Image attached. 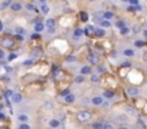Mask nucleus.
Segmentation results:
<instances>
[{
	"label": "nucleus",
	"instance_id": "f257e3e1",
	"mask_svg": "<svg viewBox=\"0 0 147 129\" xmlns=\"http://www.w3.org/2000/svg\"><path fill=\"white\" fill-rule=\"evenodd\" d=\"M0 43H2V46L6 47V49H13L14 47V40L12 39V37H7V36H5Z\"/></svg>",
	"mask_w": 147,
	"mask_h": 129
},
{
	"label": "nucleus",
	"instance_id": "f03ea898",
	"mask_svg": "<svg viewBox=\"0 0 147 129\" xmlns=\"http://www.w3.org/2000/svg\"><path fill=\"white\" fill-rule=\"evenodd\" d=\"M76 118H78V120H79V122H88V120L91 119V112H89V111L78 112Z\"/></svg>",
	"mask_w": 147,
	"mask_h": 129
},
{
	"label": "nucleus",
	"instance_id": "7ed1b4c3",
	"mask_svg": "<svg viewBox=\"0 0 147 129\" xmlns=\"http://www.w3.org/2000/svg\"><path fill=\"white\" fill-rule=\"evenodd\" d=\"M87 60L89 62V65H98V63H100V56L95 53H89L88 56H87Z\"/></svg>",
	"mask_w": 147,
	"mask_h": 129
},
{
	"label": "nucleus",
	"instance_id": "20e7f679",
	"mask_svg": "<svg viewBox=\"0 0 147 129\" xmlns=\"http://www.w3.org/2000/svg\"><path fill=\"white\" fill-rule=\"evenodd\" d=\"M45 26L48 27L49 33H55V27H56V22H55L54 19H48L46 23H45Z\"/></svg>",
	"mask_w": 147,
	"mask_h": 129
},
{
	"label": "nucleus",
	"instance_id": "39448f33",
	"mask_svg": "<svg viewBox=\"0 0 147 129\" xmlns=\"http://www.w3.org/2000/svg\"><path fill=\"white\" fill-rule=\"evenodd\" d=\"M10 10H12V12H14V13H18V12H20V10H22V5H20V3H18V2H12V3H10Z\"/></svg>",
	"mask_w": 147,
	"mask_h": 129
},
{
	"label": "nucleus",
	"instance_id": "423d86ee",
	"mask_svg": "<svg viewBox=\"0 0 147 129\" xmlns=\"http://www.w3.org/2000/svg\"><path fill=\"white\" fill-rule=\"evenodd\" d=\"M65 76V72L62 69H58V70L54 72V79L55 80H62V78Z\"/></svg>",
	"mask_w": 147,
	"mask_h": 129
},
{
	"label": "nucleus",
	"instance_id": "0eeeda50",
	"mask_svg": "<svg viewBox=\"0 0 147 129\" xmlns=\"http://www.w3.org/2000/svg\"><path fill=\"white\" fill-rule=\"evenodd\" d=\"M45 29V24L42 22H39V20H35V30L36 32H43Z\"/></svg>",
	"mask_w": 147,
	"mask_h": 129
},
{
	"label": "nucleus",
	"instance_id": "6e6552de",
	"mask_svg": "<svg viewBox=\"0 0 147 129\" xmlns=\"http://www.w3.org/2000/svg\"><path fill=\"white\" fill-rule=\"evenodd\" d=\"M94 30H95V27L94 26H88V27H85L84 30H82V35H87V36L94 35Z\"/></svg>",
	"mask_w": 147,
	"mask_h": 129
},
{
	"label": "nucleus",
	"instance_id": "1a4fd4ad",
	"mask_svg": "<svg viewBox=\"0 0 147 129\" xmlns=\"http://www.w3.org/2000/svg\"><path fill=\"white\" fill-rule=\"evenodd\" d=\"M20 100H22V95L20 93H13V96H12V102L20 103Z\"/></svg>",
	"mask_w": 147,
	"mask_h": 129
},
{
	"label": "nucleus",
	"instance_id": "9d476101",
	"mask_svg": "<svg viewBox=\"0 0 147 129\" xmlns=\"http://www.w3.org/2000/svg\"><path fill=\"white\" fill-rule=\"evenodd\" d=\"M65 102H67V103H74V102H75V96H74L72 93L67 95V96H65Z\"/></svg>",
	"mask_w": 147,
	"mask_h": 129
},
{
	"label": "nucleus",
	"instance_id": "9b49d317",
	"mask_svg": "<svg viewBox=\"0 0 147 129\" xmlns=\"http://www.w3.org/2000/svg\"><path fill=\"white\" fill-rule=\"evenodd\" d=\"M49 126H51L52 129H56V128L59 126V120H56V119H52L51 122H49Z\"/></svg>",
	"mask_w": 147,
	"mask_h": 129
},
{
	"label": "nucleus",
	"instance_id": "f8f14e48",
	"mask_svg": "<svg viewBox=\"0 0 147 129\" xmlns=\"http://www.w3.org/2000/svg\"><path fill=\"white\" fill-rule=\"evenodd\" d=\"M103 16H104V20H108V22H110V19L114 17V13H112V12H105Z\"/></svg>",
	"mask_w": 147,
	"mask_h": 129
},
{
	"label": "nucleus",
	"instance_id": "ddd939ff",
	"mask_svg": "<svg viewBox=\"0 0 147 129\" xmlns=\"http://www.w3.org/2000/svg\"><path fill=\"white\" fill-rule=\"evenodd\" d=\"M128 95H131V96H137V95H138V89H137V88H128Z\"/></svg>",
	"mask_w": 147,
	"mask_h": 129
},
{
	"label": "nucleus",
	"instance_id": "4468645a",
	"mask_svg": "<svg viewBox=\"0 0 147 129\" xmlns=\"http://www.w3.org/2000/svg\"><path fill=\"white\" fill-rule=\"evenodd\" d=\"M81 73H82V75H89V73H91V67H89V66L81 67Z\"/></svg>",
	"mask_w": 147,
	"mask_h": 129
},
{
	"label": "nucleus",
	"instance_id": "2eb2a0df",
	"mask_svg": "<svg viewBox=\"0 0 147 129\" xmlns=\"http://www.w3.org/2000/svg\"><path fill=\"white\" fill-rule=\"evenodd\" d=\"M40 53H42V50L39 49V47H36V49H33L32 50V56H33V58H38V56H40Z\"/></svg>",
	"mask_w": 147,
	"mask_h": 129
},
{
	"label": "nucleus",
	"instance_id": "dca6fc26",
	"mask_svg": "<svg viewBox=\"0 0 147 129\" xmlns=\"http://www.w3.org/2000/svg\"><path fill=\"white\" fill-rule=\"evenodd\" d=\"M104 100H103V98H100V96H95V98H92V103L94 105H101Z\"/></svg>",
	"mask_w": 147,
	"mask_h": 129
},
{
	"label": "nucleus",
	"instance_id": "f3484780",
	"mask_svg": "<svg viewBox=\"0 0 147 129\" xmlns=\"http://www.w3.org/2000/svg\"><path fill=\"white\" fill-rule=\"evenodd\" d=\"M40 12H42V14H48V13H49V7H48V5H46V3H43V5H42V7H40Z\"/></svg>",
	"mask_w": 147,
	"mask_h": 129
},
{
	"label": "nucleus",
	"instance_id": "a211bd4d",
	"mask_svg": "<svg viewBox=\"0 0 147 129\" xmlns=\"http://www.w3.org/2000/svg\"><path fill=\"white\" fill-rule=\"evenodd\" d=\"M114 95H116V93H114V90H105V92H104V96L108 98V99H111Z\"/></svg>",
	"mask_w": 147,
	"mask_h": 129
},
{
	"label": "nucleus",
	"instance_id": "6ab92c4d",
	"mask_svg": "<svg viewBox=\"0 0 147 129\" xmlns=\"http://www.w3.org/2000/svg\"><path fill=\"white\" fill-rule=\"evenodd\" d=\"M94 35L101 36V37H103V36L105 35V32H104V29H95V30H94Z\"/></svg>",
	"mask_w": 147,
	"mask_h": 129
},
{
	"label": "nucleus",
	"instance_id": "aec40b11",
	"mask_svg": "<svg viewBox=\"0 0 147 129\" xmlns=\"http://www.w3.org/2000/svg\"><path fill=\"white\" fill-rule=\"evenodd\" d=\"M13 96V90H10V89H7V90H5V98L9 100V98H12Z\"/></svg>",
	"mask_w": 147,
	"mask_h": 129
},
{
	"label": "nucleus",
	"instance_id": "412c9836",
	"mask_svg": "<svg viewBox=\"0 0 147 129\" xmlns=\"http://www.w3.org/2000/svg\"><path fill=\"white\" fill-rule=\"evenodd\" d=\"M124 56H127V58H133L134 56V52L131 49H127V50H124Z\"/></svg>",
	"mask_w": 147,
	"mask_h": 129
},
{
	"label": "nucleus",
	"instance_id": "4be33fe9",
	"mask_svg": "<svg viewBox=\"0 0 147 129\" xmlns=\"http://www.w3.org/2000/svg\"><path fill=\"white\" fill-rule=\"evenodd\" d=\"M10 3H12V2H3V3L0 5V10H5V9H7V7L10 6Z\"/></svg>",
	"mask_w": 147,
	"mask_h": 129
},
{
	"label": "nucleus",
	"instance_id": "5701e85b",
	"mask_svg": "<svg viewBox=\"0 0 147 129\" xmlns=\"http://www.w3.org/2000/svg\"><path fill=\"white\" fill-rule=\"evenodd\" d=\"M79 17H81V20H82V22H87V20H88V14L85 13V12H81V13H79Z\"/></svg>",
	"mask_w": 147,
	"mask_h": 129
},
{
	"label": "nucleus",
	"instance_id": "b1692460",
	"mask_svg": "<svg viewBox=\"0 0 147 129\" xmlns=\"http://www.w3.org/2000/svg\"><path fill=\"white\" fill-rule=\"evenodd\" d=\"M121 35H123V36H128L130 35V29L127 26L123 27V29H121Z\"/></svg>",
	"mask_w": 147,
	"mask_h": 129
},
{
	"label": "nucleus",
	"instance_id": "393cba45",
	"mask_svg": "<svg viewBox=\"0 0 147 129\" xmlns=\"http://www.w3.org/2000/svg\"><path fill=\"white\" fill-rule=\"evenodd\" d=\"M100 24H101L103 27H110V26H111V23L108 22V20H104V19L101 20V22H100Z\"/></svg>",
	"mask_w": 147,
	"mask_h": 129
},
{
	"label": "nucleus",
	"instance_id": "a878e982",
	"mask_svg": "<svg viewBox=\"0 0 147 129\" xmlns=\"http://www.w3.org/2000/svg\"><path fill=\"white\" fill-rule=\"evenodd\" d=\"M81 36H82V30H81V29H76V30L74 32V37L78 39V37H81Z\"/></svg>",
	"mask_w": 147,
	"mask_h": 129
},
{
	"label": "nucleus",
	"instance_id": "bb28decb",
	"mask_svg": "<svg viewBox=\"0 0 147 129\" xmlns=\"http://www.w3.org/2000/svg\"><path fill=\"white\" fill-rule=\"evenodd\" d=\"M92 128L94 129H103V123H101V122H95V123H92Z\"/></svg>",
	"mask_w": 147,
	"mask_h": 129
},
{
	"label": "nucleus",
	"instance_id": "cd10ccee",
	"mask_svg": "<svg viewBox=\"0 0 147 129\" xmlns=\"http://www.w3.org/2000/svg\"><path fill=\"white\" fill-rule=\"evenodd\" d=\"M26 7H27L29 10H32V12H36V7H35V5H33V3H27Z\"/></svg>",
	"mask_w": 147,
	"mask_h": 129
},
{
	"label": "nucleus",
	"instance_id": "c85d7f7f",
	"mask_svg": "<svg viewBox=\"0 0 147 129\" xmlns=\"http://www.w3.org/2000/svg\"><path fill=\"white\" fill-rule=\"evenodd\" d=\"M134 45H136V47H143V46H144V42H143V40H136Z\"/></svg>",
	"mask_w": 147,
	"mask_h": 129
},
{
	"label": "nucleus",
	"instance_id": "c756f323",
	"mask_svg": "<svg viewBox=\"0 0 147 129\" xmlns=\"http://www.w3.org/2000/svg\"><path fill=\"white\" fill-rule=\"evenodd\" d=\"M103 129H114L112 123H103Z\"/></svg>",
	"mask_w": 147,
	"mask_h": 129
},
{
	"label": "nucleus",
	"instance_id": "7c9ffc66",
	"mask_svg": "<svg viewBox=\"0 0 147 129\" xmlns=\"http://www.w3.org/2000/svg\"><path fill=\"white\" fill-rule=\"evenodd\" d=\"M117 26L120 27V29H123V27H125V22L124 20H118V22H117Z\"/></svg>",
	"mask_w": 147,
	"mask_h": 129
},
{
	"label": "nucleus",
	"instance_id": "2f4dec72",
	"mask_svg": "<svg viewBox=\"0 0 147 129\" xmlns=\"http://www.w3.org/2000/svg\"><path fill=\"white\" fill-rule=\"evenodd\" d=\"M19 129H30V125H27V123H20V125H19Z\"/></svg>",
	"mask_w": 147,
	"mask_h": 129
},
{
	"label": "nucleus",
	"instance_id": "473e14b6",
	"mask_svg": "<svg viewBox=\"0 0 147 129\" xmlns=\"http://www.w3.org/2000/svg\"><path fill=\"white\" fill-rule=\"evenodd\" d=\"M19 120H20V122H23V123H26L27 116H26V115H20V116H19Z\"/></svg>",
	"mask_w": 147,
	"mask_h": 129
},
{
	"label": "nucleus",
	"instance_id": "72a5a7b5",
	"mask_svg": "<svg viewBox=\"0 0 147 129\" xmlns=\"http://www.w3.org/2000/svg\"><path fill=\"white\" fill-rule=\"evenodd\" d=\"M16 58H18V55H16V53H10V55H9V58H7V60L10 62V60H14Z\"/></svg>",
	"mask_w": 147,
	"mask_h": 129
},
{
	"label": "nucleus",
	"instance_id": "f704fd0d",
	"mask_svg": "<svg viewBox=\"0 0 147 129\" xmlns=\"http://www.w3.org/2000/svg\"><path fill=\"white\" fill-rule=\"evenodd\" d=\"M98 80H100V78H98L97 75H92V76H91V82H94V83H97Z\"/></svg>",
	"mask_w": 147,
	"mask_h": 129
},
{
	"label": "nucleus",
	"instance_id": "c9c22d12",
	"mask_svg": "<svg viewBox=\"0 0 147 129\" xmlns=\"http://www.w3.org/2000/svg\"><path fill=\"white\" fill-rule=\"evenodd\" d=\"M75 82H76V83H81V82H84V76H76V78H75Z\"/></svg>",
	"mask_w": 147,
	"mask_h": 129
},
{
	"label": "nucleus",
	"instance_id": "e433bc0d",
	"mask_svg": "<svg viewBox=\"0 0 147 129\" xmlns=\"http://www.w3.org/2000/svg\"><path fill=\"white\" fill-rule=\"evenodd\" d=\"M16 33H19V35H20V36H23V33H25V30H23L22 27H18V29H16Z\"/></svg>",
	"mask_w": 147,
	"mask_h": 129
},
{
	"label": "nucleus",
	"instance_id": "4c0bfd02",
	"mask_svg": "<svg viewBox=\"0 0 147 129\" xmlns=\"http://www.w3.org/2000/svg\"><path fill=\"white\" fill-rule=\"evenodd\" d=\"M71 93V92H69V89H63L62 92H61V95H62V96H67V95H69Z\"/></svg>",
	"mask_w": 147,
	"mask_h": 129
},
{
	"label": "nucleus",
	"instance_id": "58836bf2",
	"mask_svg": "<svg viewBox=\"0 0 147 129\" xmlns=\"http://www.w3.org/2000/svg\"><path fill=\"white\" fill-rule=\"evenodd\" d=\"M130 5H133V6H138V2H137V0H130Z\"/></svg>",
	"mask_w": 147,
	"mask_h": 129
},
{
	"label": "nucleus",
	"instance_id": "ea45409f",
	"mask_svg": "<svg viewBox=\"0 0 147 129\" xmlns=\"http://www.w3.org/2000/svg\"><path fill=\"white\" fill-rule=\"evenodd\" d=\"M130 66H131V63H130V62H124V63H123V67H130Z\"/></svg>",
	"mask_w": 147,
	"mask_h": 129
},
{
	"label": "nucleus",
	"instance_id": "a19ab883",
	"mask_svg": "<svg viewBox=\"0 0 147 129\" xmlns=\"http://www.w3.org/2000/svg\"><path fill=\"white\" fill-rule=\"evenodd\" d=\"M3 58H5V52H3V50L0 49V60H2Z\"/></svg>",
	"mask_w": 147,
	"mask_h": 129
},
{
	"label": "nucleus",
	"instance_id": "79ce46f5",
	"mask_svg": "<svg viewBox=\"0 0 147 129\" xmlns=\"http://www.w3.org/2000/svg\"><path fill=\"white\" fill-rule=\"evenodd\" d=\"M67 60H68V62H74V60H75V58H74V56H69Z\"/></svg>",
	"mask_w": 147,
	"mask_h": 129
},
{
	"label": "nucleus",
	"instance_id": "37998d69",
	"mask_svg": "<svg viewBox=\"0 0 147 129\" xmlns=\"http://www.w3.org/2000/svg\"><path fill=\"white\" fill-rule=\"evenodd\" d=\"M32 63H33V60H26V62H25V65H32Z\"/></svg>",
	"mask_w": 147,
	"mask_h": 129
},
{
	"label": "nucleus",
	"instance_id": "c03bdc74",
	"mask_svg": "<svg viewBox=\"0 0 147 129\" xmlns=\"http://www.w3.org/2000/svg\"><path fill=\"white\" fill-rule=\"evenodd\" d=\"M0 119H5V115H3L2 112H0Z\"/></svg>",
	"mask_w": 147,
	"mask_h": 129
},
{
	"label": "nucleus",
	"instance_id": "a18cd8bd",
	"mask_svg": "<svg viewBox=\"0 0 147 129\" xmlns=\"http://www.w3.org/2000/svg\"><path fill=\"white\" fill-rule=\"evenodd\" d=\"M2 29H3V24H2V22H0V32H2Z\"/></svg>",
	"mask_w": 147,
	"mask_h": 129
},
{
	"label": "nucleus",
	"instance_id": "49530a36",
	"mask_svg": "<svg viewBox=\"0 0 147 129\" xmlns=\"http://www.w3.org/2000/svg\"><path fill=\"white\" fill-rule=\"evenodd\" d=\"M0 129H9V128H5V126H0Z\"/></svg>",
	"mask_w": 147,
	"mask_h": 129
},
{
	"label": "nucleus",
	"instance_id": "de8ad7c7",
	"mask_svg": "<svg viewBox=\"0 0 147 129\" xmlns=\"http://www.w3.org/2000/svg\"><path fill=\"white\" fill-rule=\"evenodd\" d=\"M2 109H3V105H2V103H0V111H2Z\"/></svg>",
	"mask_w": 147,
	"mask_h": 129
},
{
	"label": "nucleus",
	"instance_id": "09e8293b",
	"mask_svg": "<svg viewBox=\"0 0 147 129\" xmlns=\"http://www.w3.org/2000/svg\"><path fill=\"white\" fill-rule=\"evenodd\" d=\"M120 129H128V128H125V126H121V128Z\"/></svg>",
	"mask_w": 147,
	"mask_h": 129
},
{
	"label": "nucleus",
	"instance_id": "8fccbe9b",
	"mask_svg": "<svg viewBox=\"0 0 147 129\" xmlns=\"http://www.w3.org/2000/svg\"><path fill=\"white\" fill-rule=\"evenodd\" d=\"M0 99H2V96H0Z\"/></svg>",
	"mask_w": 147,
	"mask_h": 129
},
{
	"label": "nucleus",
	"instance_id": "3c124183",
	"mask_svg": "<svg viewBox=\"0 0 147 129\" xmlns=\"http://www.w3.org/2000/svg\"><path fill=\"white\" fill-rule=\"evenodd\" d=\"M0 69H2V67H0Z\"/></svg>",
	"mask_w": 147,
	"mask_h": 129
}]
</instances>
